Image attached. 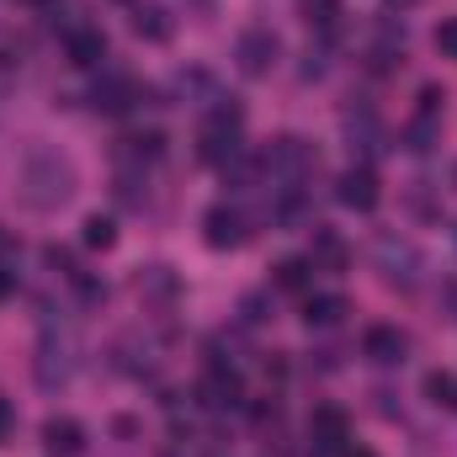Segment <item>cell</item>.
Masks as SVG:
<instances>
[{
    "mask_svg": "<svg viewBox=\"0 0 457 457\" xmlns=\"http://www.w3.org/2000/svg\"><path fill=\"white\" fill-rule=\"evenodd\" d=\"M21 181H27V203H32V208H59V203L70 197V187H75V170H70L54 149H43V154L27 160Z\"/></svg>",
    "mask_w": 457,
    "mask_h": 457,
    "instance_id": "2",
    "label": "cell"
},
{
    "mask_svg": "<svg viewBox=\"0 0 457 457\" xmlns=\"http://www.w3.org/2000/svg\"><path fill=\"white\" fill-rule=\"evenodd\" d=\"M239 133H245V112L234 107V102H213L208 107V122H203V133H197V154L208 160V165H228L234 154H239Z\"/></svg>",
    "mask_w": 457,
    "mask_h": 457,
    "instance_id": "1",
    "label": "cell"
},
{
    "mask_svg": "<svg viewBox=\"0 0 457 457\" xmlns=\"http://www.w3.org/2000/svg\"><path fill=\"white\" fill-rule=\"evenodd\" d=\"M133 32L149 37V43H165V37H170V21H165V11H154V5H138V11H133Z\"/></svg>",
    "mask_w": 457,
    "mask_h": 457,
    "instance_id": "18",
    "label": "cell"
},
{
    "mask_svg": "<svg viewBox=\"0 0 457 457\" xmlns=\"http://www.w3.org/2000/svg\"><path fill=\"white\" fill-rule=\"evenodd\" d=\"M112 239H117L112 219H102V213L86 219V245H91V250H112Z\"/></svg>",
    "mask_w": 457,
    "mask_h": 457,
    "instance_id": "21",
    "label": "cell"
},
{
    "mask_svg": "<svg viewBox=\"0 0 457 457\" xmlns=\"http://www.w3.org/2000/svg\"><path fill=\"white\" fill-rule=\"evenodd\" d=\"M277 54H282V43H277L271 27H245L239 43H234V59H239L245 75H271L277 70Z\"/></svg>",
    "mask_w": 457,
    "mask_h": 457,
    "instance_id": "4",
    "label": "cell"
},
{
    "mask_svg": "<svg viewBox=\"0 0 457 457\" xmlns=\"http://www.w3.org/2000/svg\"><path fill=\"white\" fill-rule=\"evenodd\" d=\"M32 5H54V0H32Z\"/></svg>",
    "mask_w": 457,
    "mask_h": 457,
    "instance_id": "29",
    "label": "cell"
},
{
    "mask_svg": "<svg viewBox=\"0 0 457 457\" xmlns=\"http://www.w3.org/2000/svg\"><path fill=\"white\" fill-rule=\"evenodd\" d=\"M43 447L54 457H80L86 453V426L70 420V415H64V420H48V426H43Z\"/></svg>",
    "mask_w": 457,
    "mask_h": 457,
    "instance_id": "14",
    "label": "cell"
},
{
    "mask_svg": "<svg viewBox=\"0 0 457 457\" xmlns=\"http://www.w3.org/2000/svg\"><path fill=\"white\" fill-rule=\"evenodd\" d=\"M431 138H436V117H426V112L404 128V144H410L415 154H426V149H431Z\"/></svg>",
    "mask_w": 457,
    "mask_h": 457,
    "instance_id": "20",
    "label": "cell"
},
{
    "mask_svg": "<svg viewBox=\"0 0 457 457\" xmlns=\"http://www.w3.org/2000/svg\"><path fill=\"white\" fill-rule=\"evenodd\" d=\"M203 239H208L213 250H239V245L250 239V224H245V213H239L234 203H213V208L203 213Z\"/></svg>",
    "mask_w": 457,
    "mask_h": 457,
    "instance_id": "6",
    "label": "cell"
},
{
    "mask_svg": "<svg viewBox=\"0 0 457 457\" xmlns=\"http://www.w3.org/2000/svg\"><path fill=\"white\" fill-rule=\"evenodd\" d=\"M388 5H399V11H404V5H420V0H388Z\"/></svg>",
    "mask_w": 457,
    "mask_h": 457,
    "instance_id": "28",
    "label": "cell"
},
{
    "mask_svg": "<svg viewBox=\"0 0 457 457\" xmlns=\"http://www.w3.org/2000/svg\"><path fill=\"white\" fill-rule=\"evenodd\" d=\"M309 447H314V457H341L351 447V420L336 404H320L309 415Z\"/></svg>",
    "mask_w": 457,
    "mask_h": 457,
    "instance_id": "5",
    "label": "cell"
},
{
    "mask_svg": "<svg viewBox=\"0 0 457 457\" xmlns=\"http://www.w3.org/2000/svg\"><path fill=\"white\" fill-rule=\"evenodd\" d=\"M11 293H16V271H5V266H0V298H11Z\"/></svg>",
    "mask_w": 457,
    "mask_h": 457,
    "instance_id": "25",
    "label": "cell"
},
{
    "mask_svg": "<svg viewBox=\"0 0 457 457\" xmlns=\"http://www.w3.org/2000/svg\"><path fill=\"white\" fill-rule=\"evenodd\" d=\"M309 261H314V271H330V277H341L345 266H351V245H345L336 228L314 224V239H309Z\"/></svg>",
    "mask_w": 457,
    "mask_h": 457,
    "instance_id": "12",
    "label": "cell"
},
{
    "mask_svg": "<svg viewBox=\"0 0 457 457\" xmlns=\"http://www.w3.org/2000/svg\"><path fill=\"white\" fill-rule=\"evenodd\" d=\"M378 271H383L388 282H399V287H415V271H420L415 245H410V239L383 234V239H378Z\"/></svg>",
    "mask_w": 457,
    "mask_h": 457,
    "instance_id": "8",
    "label": "cell"
},
{
    "mask_svg": "<svg viewBox=\"0 0 457 457\" xmlns=\"http://www.w3.org/2000/svg\"><path fill=\"white\" fill-rule=\"evenodd\" d=\"M261 165H266L277 181L298 187V181H309V176H314L320 154H314V144H309V138H298V133H282V138H271V149L261 154Z\"/></svg>",
    "mask_w": 457,
    "mask_h": 457,
    "instance_id": "3",
    "label": "cell"
},
{
    "mask_svg": "<svg viewBox=\"0 0 457 457\" xmlns=\"http://www.w3.org/2000/svg\"><path fill=\"white\" fill-rule=\"evenodd\" d=\"M345 314H351V303H345L341 293H314V298L303 303V320H309L314 330H336Z\"/></svg>",
    "mask_w": 457,
    "mask_h": 457,
    "instance_id": "15",
    "label": "cell"
},
{
    "mask_svg": "<svg viewBox=\"0 0 457 457\" xmlns=\"http://www.w3.org/2000/svg\"><path fill=\"white\" fill-rule=\"evenodd\" d=\"M447 410H457V378H453V394H447Z\"/></svg>",
    "mask_w": 457,
    "mask_h": 457,
    "instance_id": "27",
    "label": "cell"
},
{
    "mask_svg": "<svg viewBox=\"0 0 457 457\" xmlns=\"http://www.w3.org/2000/svg\"><path fill=\"white\" fill-rule=\"evenodd\" d=\"M91 107H96V112H107V117L133 112V107H138V86H133L128 75L107 70V75H102V80L91 86Z\"/></svg>",
    "mask_w": 457,
    "mask_h": 457,
    "instance_id": "10",
    "label": "cell"
},
{
    "mask_svg": "<svg viewBox=\"0 0 457 457\" xmlns=\"http://www.w3.org/2000/svg\"><path fill=\"white\" fill-rule=\"evenodd\" d=\"M404 351H410V336H404L399 325H372V330L361 336V356H367V361H378V367L404 361Z\"/></svg>",
    "mask_w": 457,
    "mask_h": 457,
    "instance_id": "13",
    "label": "cell"
},
{
    "mask_svg": "<svg viewBox=\"0 0 457 457\" xmlns=\"http://www.w3.org/2000/svg\"><path fill=\"white\" fill-rule=\"evenodd\" d=\"M298 11H303V21L320 27V32H336V21H341V0H298Z\"/></svg>",
    "mask_w": 457,
    "mask_h": 457,
    "instance_id": "19",
    "label": "cell"
},
{
    "mask_svg": "<svg viewBox=\"0 0 457 457\" xmlns=\"http://www.w3.org/2000/svg\"><path fill=\"white\" fill-rule=\"evenodd\" d=\"M271 282H277L282 293H309V282H314V261H309V255H287V261L271 266Z\"/></svg>",
    "mask_w": 457,
    "mask_h": 457,
    "instance_id": "16",
    "label": "cell"
},
{
    "mask_svg": "<svg viewBox=\"0 0 457 457\" xmlns=\"http://www.w3.org/2000/svg\"><path fill=\"white\" fill-rule=\"evenodd\" d=\"M436 54H442V59H457V16H447V21L436 27Z\"/></svg>",
    "mask_w": 457,
    "mask_h": 457,
    "instance_id": "22",
    "label": "cell"
},
{
    "mask_svg": "<svg viewBox=\"0 0 457 457\" xmlns=\"http://www.w3.org/2000/svg\"><path fill=\"white\" fill-rule=\"evenodd\" d=\"M64 54H70V64L96 70V64L107 59V32H102V27H91V21H75V27L64 32Z\"/></svg>",
    "mask_w": 457,
    "mask_h": 457,
    "instance_id": "11",
    "label": "cell"
},
{
    "mask_svg": "<svg viewBox=\"0 0 457 457\" xmlns=\"http://www.w3.org/2000/svg\"><path fill=\"white\" fill-rule=\"evenodd\" d=\"M341 457H372V453H367V447H345Z\"/></svg>",
    "mask_w": 457,
    "mask_h": 457,
    "instance_id": "26",
    "label": "cell"
},
{
    "mask_svg": "<svg viewBox=\"0 0 457 457\" xmlns=\"http://www.w3.org/2000/svg\"><path fill=\"white\" fill-rule=\"evenodd\" d=\"M336 197H341L351 213H372V208H378V197H383V187H378V170H372V165H351V170H341V181H336Z\"/></svg>",
    "mask_w": 457,
    "mask_h": 457,
    "instance_id": "9",
    "label": "cell"
},
{
    "mask_svg": "<svg viewBox=\"0 0 457 457\" xmlns=\"http://www.w3.org/2000/svg\"><path fill=\"white\" fill-rule=\"evenodd\" d=\"M447 394H453V372H431L426 378V399L431 404H447Z\"/></svg>",
    "mask_w": 457,
    "mask_h": 457,
    "instance_id": "23",
    "label": "cell"
},
{
    "mask_svg": "<svg viewBox=\"0 0 457 457\" xmlns=\"http://www.w3.org/2000/svg\"><path fill=\"white\" fill-rule=\"evenodd\" d=\"M117 154H122V160H138V165H149V160H160V154H165V133H128Z\"/></svg>",
    "mask_w": 457,
    "mask_h": 457,
    "instance_id": "17",
    "label": "cell"
},
{
    "mask_svg": "<svg viewBox=\"0 0 457 457\" xmlns=\"http://www.w3.org/2000/svg\"><path fill=\"white\" fill-rule=\"evenodd\" d=\"M203 404L208 410H239L245 404V383H239V372L228 367L224 356H213V367H208V378H203Z\"/></svg>",
    "mask_w": 457,
    "mask_h": 457,
    "instance_id": "7",
    "label": "cell"
},
{
    "mask_svg": "<svg viewBox=\"0 0 457 457\" xmlns=\"http://www.w3.org/2000/svg\"><path fill=\"white\" fill-rule=\"evenodd\" d=\"M16 431V410H11V399H0V442Z\"/></svg>",
    "mask_w": 457,
    "mask_h": 457,
    "instance_id": "24",
    "label": "cell"
}]
</instances>
